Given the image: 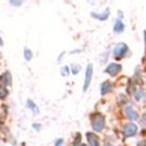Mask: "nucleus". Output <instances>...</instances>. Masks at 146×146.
Returning <instances> with one entry per match:
<instances>
[{"label": "nucleus", "mask_w": 146, "mask_h": 146, "mask_svg": "<svg viewBox=\"0 0 146 146\" xmlns=\"http://www.w3.org/2000/svg\"><path fill=\"white\" fill-rule=\"evenodd\" d=\"M104 123H105L104 117H103L102 115L97 114V115L95 116V119L92 120V128H94L96 131H102V129L104 128Z\"/></svg>", "instance_id": "nucleus-1"}, {"label": "nucleus", "mask_w": 146, "mask_h": 146, "mask_svg": "<svg viewBox=\"0 0 146 146\" xmlns=\"http://www.w3.org/2000/svg\"><path fill=\"white\" fill-rule=\"evenodd\" d=\"M136 132H137V125L133 123H128L123 128V135L125 137H130V136L135 135Z\"/></svg>", "instance_id": "nucleus-2"}, {"label": "nucleus", "mask_w": 146, "mask_h": 146, "mask_svg": "<svg viewBox=\"0 0 146 146\" xmlns=\"http://www.w3.org/2000/svg\"><path fill=\"white\" fill-rule=\"evenodd\" d=\"M91 76H92V65H88L87 70H86V76H84V84H83V90H87V88L90 84L91 81Z\"/></svg>", "instance_id": "nucleus-3"}, {"label": "nucleus", "mask_w": 146, "mask_h": 146, "mask_svg": "<svg viewBox=\"0 0 146 146\" xmlns=\"http://www.w3.org/2000/svg\"><path fill=\"white\" fill-rule=\"evenodd\" d=\"M125 51H127V46H125L124 43H120V44H117V46L115 47L113 54H114V57H115V58H121V57L124 55Z\"/></svg>", "instance_id": "nucleus-4"}, {"label": "nucleus", "mask_w": 146, "mask_h": 146, "mask_svg": "<svg viewBox=\"0 0 146 146\" xmlns=\"http://www.w3.org/2000/svg\"><path fill=\"white\" fill-rule=\"evenodd\" d=\"M120 70H121V65L113 63V64H110V65L107 66L106 73H108V74H116L117 72H120Z\"/></svg>", "instance_id": "nucleus-5"}, {"label": "nucleus", "mask_w": 146, "mask_h": 146, "mask_svg": "<svg viewBox=\"0 0 146 146\" xmlns=\"http://www.w3.org/2000/svg\"><path fill=\"white\" fill-rule=\"evenodd\" d=\"M87 140H88V145L89 146H98L99 145V141H98L97 137L91 132L87 133Z\"/></svg>", "instance_id": "nucleus-6"}, {"label": "nucleus", "mask_w": 146, "mask_h": 146, "mask_svg": "<svg viewBox=\"0 0 146 146\" xmlns=\"http://www.w3.org/2000/svg\"><path fill=\"white\" fill-rule=\"evenodd\" d=\"M124 112H125L127 116H128L130 120H137V119H138V114H137V112H136L132 107L127 106L125 110H124Z\"/></svg>", "instance_id": "nucleus-7"}, {"label": "nucleus", "mask_w": 146, "mask_h": 146, "mask_svg": "<svg viewBox=\"0 0 146 146\" xmlns=\"http://www.w3.org/2000/svg\"><path fill=\"white\" fill-rule=\"evenodd\" d=\"M123 24L121 23V21L120 19H117L116 22H115V24H114V32H116V33H119V32H121V31H123Z\"/></svg>", "instance_id": "nucleus-8"}, {"label": "nucleus", "mask_w": 146, "mask_h": 146, "mask_svg": "<svg viewBox=\"0 0 146 146\" xmlns=\"http://www.w3.org/2000/svg\"><path fill=\"white\" fill-rule=\"evenodd\" d=\"M111 88H112V86H111V83H110L108 81L104 82V83H103V86H102V94L104 95V94L108 92V91L111 90Z\"/></svg>", "instance_id": "nucleus-9"}, {"label": "nucleus", "mask_w": 146, "mask_h": 146, "mask_svg": "<svg viewBox=\"0 0 146 146\" xmlns=\"http://www.w3.org/2000/svg\"><path fill=\"white\" fill-rule=\"evenodd\" d=\"M108 14H110V11L106 10V13L104 11V13H102V14H92V16H95V17L98 18V19H106L107 16H108Z\"/></svg>", "instance_id": "nucleus-10"}, {"label": "nucleus", "mask_w": 146, "mask_h": 146, "mask_svg": "<svg viewBox=\"0 0 146 146\" xmlns=\"http://www.w3.org/2000/svg\"><path fill=\"white\" fill-rule=\"evenodd\" d=\"M25 58H26V59H30V58H31V52H30V50H25Z\"/></svg>", "instance_id": "nucleus-11"}, {"label": "nucleus", "mask_w": 146, "mask_h": 146, "mask_svg": "<svg viewBox=\"0 0 146 146\" xmlns=\"http://www.w3.org/2000/svg\"><path fill=\"white\" fill-rule=\"evenodd\" d=\"M139 146H146V140H145V141H141V143H139Z\"/></svg>", "instance_id": "nucleus-12"}, {"label": "nucleus", "mask_w": 146, "mask_h": 146, "mask_svg": "<svg viewBox=\"0 0 146 146\" xmlns=\"http://www.w3.org/2000/svg\"><path fill=\"white\" fill-rule=\"evenodd\" d=\"M73 70H74V73H75L76 71H79V67H76V66H73Z\"/></svg>", "instance_id": "nucleus-13"}, {"label": "nucleus", "mask_w": 146, "mask_h": 146, "mask_svg": "<svg viewBox=\"0 0 146 146\" xmlns=\"http://www.w3.org/2000/svg\"><path fill=\"white\" fill-rule=\"evenodd\" d=\"M80 146H86V145H80Z\"/></svg>", "instance_id": "nucleus-14"}, {"label": "nucleus", "mask_w": 146, "mask_h": 146, "mask_svg": "<svg viewBox=\"0 0 146 146\" xmlns=\"http://www.w3.org/2000/svg\"><path fill=\"white\" fill-rule=\"evenodd\" d=\"M106 146H108V145H106Z\"/></svg>", "instance_id": "nucleus-15"}]
</instances>
